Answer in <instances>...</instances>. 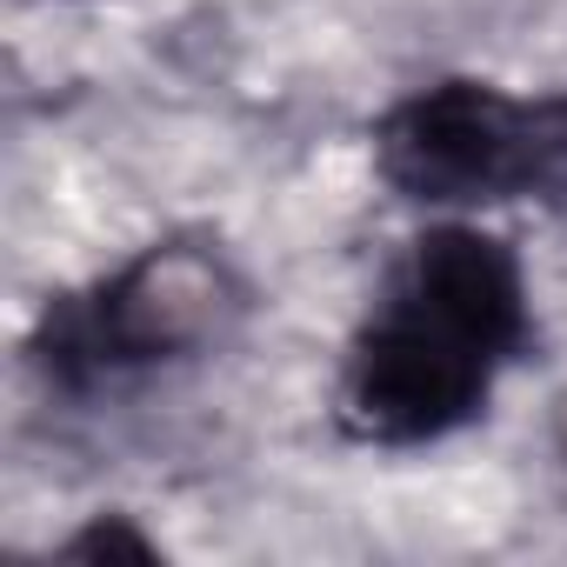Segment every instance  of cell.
I'll list each match as a JSON object with an SVG mask.
<instances>
[{
	"instance_id": "obj_5",
	"label": "cell",
	"mask_w": 567,
	"mask_h": 567,
	"mask_svg": "<svg viewBox=\"0 0 567 567\" xmlns=\"http://www.w3.org/2000/svg\"><path fill=\"white\" fill-rule=\"evenodd\" d=\"M547 441H554V467H560V481H567V394H560L554 414H547Z\"/></svg>"
},
{
	"instance_id": "obj_3",
	"label": "cell",
	"mask_w": 567,
	"mask_h": 567,
	"mask_svg": "<svg viewBox=\"0 0 567 567\" xmlns=\"http://www.w3.org/2000/svg\"><path fill=\"white\" fill-rule=\"evenodd\" d=\"M374 174L427 214L474 220L514 200H567V87L514 94L441 74L374 121Z\"/></svg>"
},
{
	"instance_id": "obj_4",
	"label": "cell",
	"mask_w": 567,
	"mask_h": 567,
	"mask_svg": "<svg viewBox=\"0 0 567 567\" xmlns=\"http://www.w3.org/2000/svg\"><path fill=\"white\" fill-rule=\"evenodd\" d=\"M61 554H74V560H154L161 547H154L147 534H134L127 514H87V527L68 534Z\"/></svg>"
},
{
	"instance_id": "obj_1",
	"label": "cell",
	"mask_w": 567,
	"mask_h": 567,
	"mask_svg": "<svg viewBox=\"0 0 567 567\" xmlns=\"http://www.w3.org/2000/svg\"><path fill=\"white\" fill-rule=\"evenodd\" d=\"M527 341L534 288L514 240L474 214H427L341 348L334 427L354 447H434L487 414Z\"/></svg>"
},
{
	"instance_id": "obj_2",
	"label": "cell",
	"mask_w": 567,
	"mask_h": 567,
	"mask_svg": "<svg viewBox=\"0 0 567 567\" xmlns=\"http://www.w3.org/2000/svg\"><path fill=\"white\" fill-rule=\"evenodd\" d=\"M240 315L247 274L227 260V247L167 234L94 274L87 288L54 295L28 334V368L48 381V394L94 401L214 354L240 328Z\"/></svg>"
}]
</instances>
